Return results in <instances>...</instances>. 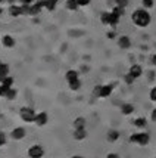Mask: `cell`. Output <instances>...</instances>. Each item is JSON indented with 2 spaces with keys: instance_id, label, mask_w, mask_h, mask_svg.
Segmentation results:
<instances>
[{
  "instance_id": "603a6c76",
  "label": "cell",
  "mask_w": 156,
  "mask_h": 158,
  "mask_svg": "<svg viewBox=\"0 0 156 158\" xmlns=\"http://www.w3.org/2000/svg\"><path fill=\"white\" fill-rule=\"evenodd\" d=\"M56 6H58V0H46V9L47 10H54L56 9Z\"/></svg>"
},
{
  "instance_id": "6da1fadb",
  "label": "cell",
  "mask_w": 156,
  "mask_h": 158,
  "mask_svg": "<svg viewBox=\"0 0 156 158\" xmlns=\"http://www.w3.org/2000/svg\"><path fill=\"white\" fill-rule=\"evenodd\" d=\"M131 21H133V24L138 28H146L150 25V21H152V16L150 14L147 12V9H136L133 14H131Z\"/></svg>"
},
{
  "instance_id": "8d00e7d4",
  "label": "cell",
  "mask_w": 156,
  "mask_h": 158,
  "mask_svg": "<svg viewBox=\"0 0 156 158\" xmlns=\"http://www.w3.org/2000/svg\"><path fill=\"white\" fill-rule=\"evenodd\" d=\"M6 92H7V89H5V87H3V86L0 84V98H5Z\"/></svg>"
},
{
  "instance_id": "b9f144b4",
  "label": "cell",
  "mask_w": 156,
  "mask_h": 158,
  "mask_svg": "<svg viewBox=\"0 0 156 158\" xmlns=\"http://www.w3.org/2000/svg\"><path fill=\"white\" fill-rule=\"evenodd\" d=\"M7 2H9L10 5H14V2H15V0H7Z\"/></svg>"
},
{
  "instance_id": "f35d334b",
  "label": "cell",
  "mask_w": 156,
  "mask_h": 158,
  "mask_svg": "<svg viewBox=\"0 0 156 158\" xmlns=\"http://www.w3.org/2000/svg\"><path fill=\"white\" fill-rule=\"evenodd\" d=\"M152 64H153V65H156V53H155V55H152Z\"/></svg>"
},
{
  "instance_id": "484cf974",
  "label": "cell",
  "mask_w": 156,
  "mask_h": 158,
  "mask_svg": "<svg viewBox=\"0 0 156 158\" xmlns=\"http://www.w3.org/2000/svg\"><path fill=\"white\" fill-rule=\"evenodd\" d=\"M142 6L149 10V9H152V7L155 6V2L153 0H142Z\"/></svg>"
},
{
  "instance_id": "ee69618b",
  "label": "cell",
  "mask_w": 156,
  "mask_h": 158,
  "mask_svg": "<svg viewBox=\"0 0 156 158\" xmlns=\"http://www.w3.org/2000/svg\"><path fill=\"white\" fill-rule=\"evenodd\" d=\"M0 16H2V9H0Z\"/></svg>"
},
{
  "instance_id": "60d3db41",
  "label": "cell",
  "mask_w": 156,
  "mask_h": 158,
  "mask_svg": "<svg viewBox=\"0 0 156 158\" xmlns=\"http://www.w3.org/2000/svg\"><path fill=\"white\" fill-rule=\"evenodd\" d=\"M71 158H84V157H81V155H72Z\"/></svg>"
},
{
  "instance_id": "d6a6232c",
  "label": "cell",
  "mask_w": 156,
  "mask_h": 158,
  "mask_svg": "<svg viewBox=\"0 0 156 158\" xmlns=\"http://www.w3.org/2000/svg\"><path fill=\"white\" fill-rule=\"evenodd\" d=\"M77 2H78L80 7H86V6H88V5L91 3V0H77Z\"/></svg>"
},
{
  "instance_id": "30bf717a",
  "label": "cell",
  "mask_w": 156,
  "mask_h": 158,
  "mask_svg": "<svg viewBox=\"0 0 156 158\" xmlns=\"http://www.w3.org/2000/svg\"><path fill=\"white\" fill-rule=\"evenodd\" d=\"M118 46L124 50H127V49L131 48V39H130L128 35H121L119 39H118Z\"/></svg>"
},
{
  "instance_id": "5bb4252c",
  "label": "cell",
  "mask_w": 156,
  "mask_h": 158,
  "mask_svg": "<svg viewBox=\"0 0 156 158\" xmlns=\"http://www.w3.org/2000/svg\"><path fill=\"white\" fill-rule=\"evenodd\" d=\"M119 136H121V133H119L118 130H115V129H112V130L108 131V135H106V139H108V142L114 143V142H116V140L119 139Z\"/></svg>"
},
{
  "instance_id": "f546056e",
  "label": "cell",
  "mask_w": 156,
  "mask_h": 158,
  "mask_svg": "<svg viewBox=\"0 0 156 158\" xmlns=\"http://www.w3.org/2000/svg\"><path fill=\"white\" fill-rule=\"evenodd\" d=\"M18 5H21V6H31V5H34V0H18Z\"/></svg>"
},
{
  "instance_id": "4dcf8cb0",
  "label": "cell",
  "mask_w": 156,
  "mask_h": 158,
  "mask_svg": "<svg viewBox=\"0 0 156 158\" xmlns=\"http://www.w3.org/2000/svg\"><path fill=\"white\" fill-rule=\"evenodd\" d=\"M6 143H7V136H6V133L3 131V133H2V136H0V148H3Z\"/></svg>"
},
{
  "instance_id": "e0dca14e",
  "label": "cell",
  "mask_w": 156,
  "mask_h": 158,
  "mask_svg": "<svg viewBox=\"0 0 156 158\" xmlns=\"http://www.w3.org/2000/svg\"><path fill=\"white\" fill-rule=\"evenodd\" d=\"M65 78H66V81H72V80L80 78V74H78V71H75V69H68L66 74H65Z\"/></svg>"
},
{
  "instance_id": "ba28073f",
  "label": "cell",
  "mask_w": 156,
  "mask_h": 158,
  "mask_svg": "<svg viewBox=\"0 0 156 158\" xmlns=\"http://www.w3.org/2000/svg\"><path fill=\"white\" fill-rule=\"evenodd\" d=\"M128 74L130 76H133L136 80L137 78H140V77L143 76V67L140 65V64H133L128 69Z\"/></svg>"
},
{
  "instance_id": "7bdbcfd3",
  "label": "cell",
  "mask_w": 156,
  "mask_h": 158,
  "mask_svg": "<svg viewBox=\"0 0 156 158\" xmlns=\"http://www.w3.org/2000/svg\"><path fill=\"white\" fill-rule=\"evenodd\" d=\"M2 133H3V130H2V129H0V136H2Z\"/></svg>"
},
{
  "instance_id": "8992f818",
  "label": "cell",
  "mask_w": 156,
  "mask_h": 158,
  "mask_svg": "<svg viewBox=\"0 0 156 158\" xmlns=\"http://www.w3.org/2000/svg\"><path fill=\"white\" fill-rule=\"evenodd\" d=\"M49 123V114L46 111H40V112H37V115H35V121L34 124L35 126H38V127H43V126H46Z\"/></svg>"
},
{
  "instance_id": "cb8c5ba5",
  "label": "cell",
  "mask_w": 156,
  "mask_h": 158,
  "mask_svg": "<svg viewBox=\"0 0 156 158\" xmlns=\"http://www.w3.org/2000/svg\"><path fill=\"white\" fill-rule=\"evenodd\" d=\"M109 18H110V12H102L100 14V21L103 25H109Z\"/></svg>"
},
{
  "instance_id": "ab89813d",
  "label": "cell",
  "mask_w": 156,
  "mask_h": 158,
  "mask_svg": "<svg viewBox=\"0 0 156 158\" xmlns=\"http://www.w3.org/2000/svg\"><path fill=\"white\" fill-rule=\"evenodd\" d=\"M5 77H7V76H5V74H2V73H0V83L5 80Z\"/></svg>"
},
{
  "instance_id": "44dd1931",
  "label": "cell",
  "mask_w": 156,
  "mask_h": 158,
  "mask_svg": "<svg viewBox=\"0 0 156 158\" xmlns=\"http://www.w3.org/2000/svg\"><path fill=\"white\" fill-rule=\"evenodd\" d=\"M14 83H15V80H14V77H10V76H7V77H5V80L0 83L5 89H10V87H14Z\"/></svg>"
},
{
  "instance_id": "83f0119b",
  "label": "cell",
  "mask_w": 156,
  "mask_h": 158,
  "mask_svg": "<svg viewBox=\"0 0 156 158\" xmlns=\"http://www.w3.org/2000/svg\"><path fill=\"white\" fill-rule=\"evenodd\" d=\"M130 0H115V6H119L122 9H125V7L128 6Z\"/></svg>"
},
{
  "instance_id": "f1b7e54d",
  "label": "cell",
  "mask_w": 156,
  "mask_h": 158,
  "mask_svg": "<svg viewBox=\"0 0 156 158\" xmlns=\"http://www.w3.org/2000/svg\"><path fill=\"white\" fill-rule=\"evenodd\" d=\"M149 99L152 101V102L156 103V86H153V87L150 89V92H149Z\"/></svg>"
},
{
  "instance_id": "2e32d148",
  "label": "cell",
  "mask_w": 156,
  "mask_h": 158,
  "mask_svg": "<svg viewBox=\"0 0 156 158\" xmlns=\"http://www.w3.org/2000/svg\"><path fill=\"white\" fill-rule=\"evenodd\" d=\"M18 96V90L15 89V87H10V89H7L6 95H5V99L6 101H15Z\"/></svg>"
},
{
  "instance_id": "9c48e42d",
  "label": "cell",
  "mask_w": 156,
  "mask_h": 158,
  "mask_svg": "<svg viewBox=\"0 0 156 158\" xmlns=\"http://www.w3.org/2000/svg\"><path fill=\"white\" fill-rule=\"evenodd\" d=\"M2 44H3V48L6 49H14L15 44H16V40L10 34H6L2 37Z\"/></svg>"
},
{
  "instance_id": "f6af8a7d",
  "label": "cell",
  "mask_w": 156,
  "mask_h": 158,
  "mask_svg": "<svg viewBox=\"0 0 156 158\" xmlns=\"http://www.w3.org/2000/svg\"><path fill=\"white\" fill-rule=\"evenodd\" d=\"M0 3H2V0H0Z\"/></svg>"
},
{
  "instance_id": "e575fe53",
  "label": "cell",
  "mask_w": 156,
  "mask_h": 158,
  "mask_svg": "<svg viewBox=\"0 0 156 158\" xmlns=\"http://www.w3.org/2000/svg\"><path fill=\"white\" fill-rule=\"evenodd\" d=\"M150 120H152L153 123H156V108H153L152 112H150Z\"/></svg>"
},
{
  "instance_id": "4fadbf2b",
  "label": "cell",
  "mask_w": 156,
  "mask_h": 158,
  "mask_svg": "<svg viewBox=\"0 0 156 158\" xmlns=\"http://www.w3.org/2000/svg\"><path fill=\"white\" fill-rule=\"evenodd\" d=\"M133 112H134V105H133V103L125 102L121 105V114L122 115H131Z\"/></svg>"
},
{
  "instance_id": "52a82bcc",
  "label": "cell",
  "mask_w": 156,
  "mask_h": 158,
  "mask_svg": "<svg viewBox=\"0 0 156 158\" xmlns=\"http://www.w3.org/2000/svg\"><path fill=\"white\" fill-rule=\"evenodd\" d=\"M114 87H115V84H102L100 86V95H99V98L100 99H106V98H109L110 95H112V92H114Z\"/></svg>"
},
{
  "instance_id": "74e56055",
  "label": "cell",
  "mask_w": 156,
  "mask_h": 158,
  "mask_svg": "<svg viewBox=\"0 0 156 158\" xmlns=\"http://www.w3.org/2000/svg\"><path fill=\"white\" fill-rule=\"evenodd\" d=\"M106 158H119V155L115 154V152H109L108 155H106Z\"/></svg>"
},
{
  "instance_id": "3957f363",
  "label": "cell",
  "mask_w": 156,
  "mask_h": 158,
  "mask_svg": "<svg viewBox=\"0 0 156 158\" xmlns=\"http://www.w3.org/2000/svg\"><path fill=\"white\" fill-rule=\"evenodd\" d=\"M130 142L138 145V146H146V145H149V142H150V135L147 131L133 133V135L130 136Z\"/></svg>"
},
{
  "instance_id": "7a4b0ae2",
  "label": "cell",
  "mask_w": 156,
  "mask_h": 158,
  "mask_svg": "<svg viewBox=\"0 0 156 158\" xmlns=\"http://www.w3.org/2000/svg\"><path fill=\"white\" fill-rule=\"evenodd\" d=\"M35 115H37V112H35L34 108H31V106L24 105V106H21L19 108V117H21V120H22L24 123H28V124L34 123Z\"/></svg>"
},
{
  "instance_id": "7c38bea8",
  "label": "cell",
  "mask_w": 156,
  "mask_h": 158,
  "mask_svg": "<svg viewBox=\"0 0 156 158\" xmlns=\"http://www.w3.org/2000/svg\"><path fill=\"white\" fill-rule=\"evenodd\" d=\"M7 12H9V15L10 16H14V18H18V16H21L22 15V9H21V5H10L9 6V9H7Z\"/></svg>"
},
{
  "instance_id": "9a60e30c",
  "label": "cell",
  "mask_w": 156,
  "mask_h": 158,
  "mask_svg": "<svg viewBox=\"0 0 156 158\" xmlns=\"http://www.w3.org/2000/svg\"><path fill=\"white\" fill-rule=\"evenodd\" d=\"M86 124H87V121H86L84 117H77L74 120L72 126H74V129H86Z\"/></svg>"
},
{
  "instance_id": "d590c367",
  "label": "cell",
  "mask_w": 156,
  "mask_h": 158,
  "mask_svg": "<svg viewBox=\"0 0 156 158\" xmlns=\"http://www.w3.org/2000/svg\"><path fill=\"white\" fill-rule=\"evenodd\" d=\"M115 35H116L115 31H108V34H106V37H108L109 40H114V39H115Z\"/></svg>"
},
{
  "instance_id": "4316f807",
  "label": "cell",
  "mask_w": 156,
  "mask_h": 158,
  "mask_svg": "<svg viewBox=\"0 0 156 158\" xmlns=\"http://www.w3.org/2000/svg\"><path fill=\"white\" fill-rule=\"evenodd\" d=\"M124 81H125V84H128V86H131L133 83L136 81V78H134V77H133V76H130L128 73H127V74L124 76Z\"/></svg>"
},
{
  "instance_id": "7402d4cb",
  "label": "cell",
  "mask_w": 156,
  "mask_h": 158,
  "mask_svg": "<svg viewBox=\"0 0 156 158\" xmlns=\"http://www.w3.org/2000/svg\"><path fill=\"white\" fill-rule=\"evenodd\" d=\"M119 19H121V16H118L115 15L112 10H110V18H109V25L110 27H116L118 24H119Z\"/></svg>"
},
{
  "instance_id": "d4e9b609",
  "label": "cell",
  "mask_w": 156,
  "mask_h": 158,
  "mask_svg": "<svg viewBox=\"0 0 156 158\" xmlns=\"http://www.w3.org/2000/svg\"><path fill=\"white\" fill-rule=\"evenodd\" d=\"M9 71H10V67L6 62H0V73L5 74V76H9Z\"/></svg>"
},
{
  "instance_id": "5b68a950",
  "label": "cell",
  "mask_w": 156,
  "mask_h": 158,
  "mask_svg": "<svg viewBox=\"0 0 156 158\" xmlns=\"http://www.w3.org/2000/svg\"><path fill=\"white\" fill-rule=\"evenodd\" d=\"M25 136H27L25 127H15L10 130V139L12 140H22Z\"/></svg>"
},
{
  "instance_id": "277c9868",
  "label": "cell",
  "mask_w": 156,
  "mask_h": 158,
  "mask_svg": "<svg viewBox=\"0 0 156 158\" xmlns=\"http://www.w3.org/2000/svg\"><path fill=\"white\" fill-rule=\"evenodd\" d=\"M27 154L30 158H43L44 157V148L41 145H31L28 148Z\"/></svg>"
},
{
  "instance_id": "d6986e66",
  "label": "cell",
  "mask_w": 156,
  "mask_h": 158,
  "mask_svg": "<svg viewBox=\"0 0 156 158\" xmlns=\"http://www.w3.org/2000/svg\"><path fill=\"white\" fill-rule=\"evenodd\" d=\"M133 124L136 126L137 129H144L146 126H147V120L144 117H137L134 121H133Z\"/></svg>"
},
{
  "instance_id": "ac0fdd59",
  "label": "cell",
  "mask_w": 156,
  "mask_h": 158,
  "mask_svg": "<svg viewBox=\"0 0 156 158\" xmlns=\"http://www.w3.org/2000/svg\"><path fill=\"white\" fill-rule=\"evenodd\" d=\"M65 7H66L68 10H71V12H75V10L80 7V5H78L77 0H66V2H65Z\"/></svg>"
},
{
  "instance_id": "836d02e7",
  "label": "cell",
  "mask_w": 156,
  "mask_h": 158,
  "mask_svg": "<svg viewBox=\"0 0 156 158\" xmlns=\"http://www.w3.org/2000/svg\"><path fill=\"white\" fill-rule=\"evenodd\" d=\"M100 86H102V84L96 86L94 89H93V95H94V98H99V95H100Z\"/></svg>"
},
{
  "instance_id": "ffe728a7",
  "label": "cell",
  "mask_w": 156,
  "mask_h": 158,
  "mask_svg": "<svg viewBox=\"0 0 156 158\" xmlns=\"http://www.w3.org/2000/svg\"><path fill=\"white\" fill-rule=\"evenodd\" d=\"M68 86L72 92H78L81 89V81H80V78H77V80H72V81H68Z\"/></svg>"
},
{
  "instance_id": "bcb514c9",
  "label": "cell",
  "mask_w": 156,
  "mask_h": 158,
  "mask_svg": "<svg viewBox=\"0 0 156 158\" xmlns=\"http://www.w3.org/2000/svg\"><path fill=\"white\" fill-rule=\"evenodd\" d=\"M2 2H3V0H2Z\"/></svg>"
},
{
  "instance_id": "8fae6325",
  "label": "cell",
  "mask_w": 156,
  "mask_h": 158,
  "mask_svg": "<svg viewBox=\"0 0 156 158\" xmlns=\"http://www.w3.org/2000/svg\"><path fill=\"white\" fill-rule=\"evenodd\" d=\"M72 138L78 142H81L87 138V130L86 129H74V133H72Z\"/></svg>"
},
{
  "instance_id": "1f68e13d",
  "label": "cell",
  "mask_w": 156,
  "mask_h": 158,
  "mask_svg": "<svg viewBox=\"0 0 156 158\" xmlns=\"http://www.w3.org/2000/svg\"><path fill=\"white\" fill-rule=\"evenodd\" d=\"M112 12H114L115 15H118V16H122V15H124V9L119 7V6H115L114 9H112Z\"/></svg>"
}]
</instances>
